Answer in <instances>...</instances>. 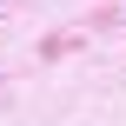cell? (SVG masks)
Here are the masks:
<instances>
[]
</instances>
